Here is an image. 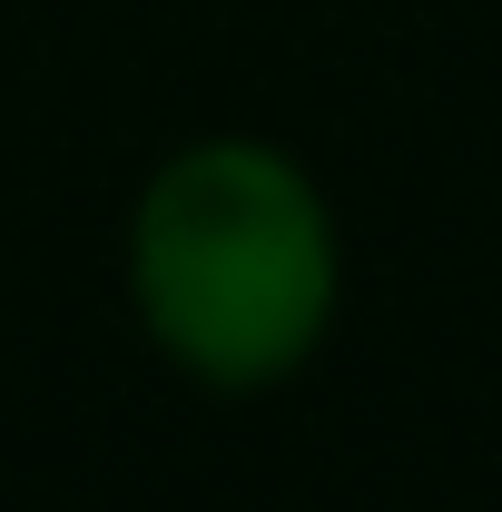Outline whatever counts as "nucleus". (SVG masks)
<instances>
[{"label": "nucleus", "mask_w": 502, "mask_h": 512, "mask_svg": "<svg viewBox=\"0 0 502 512\" xmlns=\"http://www.w3.org/2000/svg\"><path fill=\"white\" fill-rule=\"evenodd\" d=\"M128 306L178 375L266 394L345 306V237L306 168L266 138H188L128 207Z\"/></svg>", "instance_id": "obj_1"}]
</instances>
